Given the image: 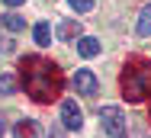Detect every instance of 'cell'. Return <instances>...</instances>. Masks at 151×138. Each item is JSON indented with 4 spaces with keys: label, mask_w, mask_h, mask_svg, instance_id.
<instances>
[{
    "label": "cell",
    "mask_w": 151,
    "mask_h": 138,
    "mask_svg": "<svg viewBox=\"0 0 151 138\" xmlns=\"http://www.w3.org/2000/svg\"><path fill=\"white\" fill-rule=\"evenodd\" d=\"M68 3H71V10H77V13H90L96 0H68Z\"/></svg>",
    "instance_id": "obj_13"
},
{
    "label": "cell",
    "mask_w": 151,
    "mask_h": 138,
    "mask_svg": "<svg viewBox=\"0 0 151 138\" xmlns=\"http://www.w3.org/2000/svg\"><path fill=\"white\" fill-rule=\"evenodd\" d=\"M135 32H138L142 39H145V35H151V3L145 6V10H142V13H138V23H135Z\"/></svg>",
    "instance_id": "obj_8"
},
{
    "label": "cell",
    "mask_w": 151,
    "mask_h": 138,
    "mask_svg": "<svg viewBox=\"0 0 151 138\" xmlns=\"http://www.w3.org/2000/svg\"><path fill=\"white\" fill-rule=\"evenodd\" d=\"M23 87L32 100L39 103H48L55 100L61 90V77H58V68L45 58L32 55V58H23Z\"/></svg>",
    "instance_id": "obj_1"
},
{
    "label": "cell",
    "mask_w": 151,
    "mask_h": 138,
    "mask_svg": "<svg viewBox=\"0 0 151 138\" xmlns=\"http://www.w3.org/2000/svg\"><path fill=\"white\" fill-rule=\"evenodd\" d=\"M122 93L132 103H142L145 96H151V61L125 68V74H122Z\"/></svg>",
    "instance_id": "obj_2"
},
{
    "label": "cell",
    "mask_w": 151,
    "mask_h": 138,
    "mask_svg": "<svg viewBox=\"0 0 151 138\" xmlns=\"http://www.w3.org/2000/svg\"><path fill=\"white\" fill-rule=\"evenodd\" d=\"M61 125H64L68 132H77V129L84 125V112H81V106H77L74 100H64V103H61Z\"/></svg>",
    "instance_id": "obj_4"
},
{
    "label": "cell",
    "mask_w": 151,
    "mask_h": 138,
    "mask_svg": "<svg viewBox=\"0 0 151 138\" xmlns=\"http://www.w3.org/2000/svg\"><path fill=\"white\" fill-rule=\"evenodd\" d=\"M32 39H35V45H48V42H52V29H48V23H39V26L32 29Z\"/></svg>",
    "instance_id": "obj_10"
},
{
    "label": "cell",
    "mask_w": 151,
    "mask_h": 138,
    "mask_svg": "<svg viewBox=\"0 0 151 138\" xmlns=\"http://www.w3.org/2000/svg\"><path fill=\"white\" fill-rule=\"evenodd\" d=\"M77 52H81L84 58H96L103 48H100V42H96L93 35H81V39H77Z\"/></svg>",
    "instance_id": "obj_6"
},
{
    "label": "cell",
    "mask_w": 151,
    "mask_h": 138,
    "mask_svg": "<svg viewBox=\"0 0 151 138\" xmlns=\"http://www.w3.org/2000/svg\"><path fill=\"white\" fill-rule=\"evenodd\" d=\"M0 93H3V96L16 93V77H13V74H0Z\"/></svg>",
    "instance_id": "obj_12"
},
{
    "label": "cell",
    "mask_w": 151,
    "mask_h": 138,
    "mask_svg": "<svg viewBox=\"0 0 151 138\" xmlns=\"http://www.w3.org/2000/svg\"><path fill=\"white\" fill-rule=\"evenodd\" d=\"M100 119H103V129L109 138H125V116H122L119 106H103Z\"/></svg>",
    "instance_id": "obj_3"
},
{
    "label": "cell",
    "mask_w": 151,
    "mask_h": 138,
    "mask_svg": "<svg viewBox=\"0 0 151 138\" xmlns=\"http://www.w3.org/2000/svg\"><path fill=\"white\" fill-rule=\"evenodd\" d=\"M0 138H3V122H0Z\"/></svg>",
    "instance_id": "obj_15"
},
{
    "label": "cell",
    "mask_w": 151,
    "mask_h": 138,
    "mask_svg": "<svg viewBox=\"0 0 151 138\" xmlns=\"http://www.w3.org/2000/svg\"><path fill=\"white\" fill-rule=\"evenodd\" d=\"M3 3H6V6H19L23 0H3Z\"/></svg>",
    "instance_id": "obj_14"
},
{
    "label": "cell",
    "mask_w": 151,
    "mask_h": 138,
    "mask_svg": "<svg viewBox=\"0 0 151 138\" xmlns=\"http://www.w3.org/2000/svg\"><path fill=\"white\" fill-rule=\"evenodd\" d=\"M77 32H81V23H74V19H71V23H61V26H58V39L68 42V39H74Z\"/></svg>",
    "instance_id": "obj_11"
},
{
    "label": "cell",
    "mask_w": 151,
    "mask_h": 138,
    "mask_svg": "<svg viewBox=\"0 0 151 138\" xmlns=\"http://www.w3.org/2000/svg\"><path fill=\"white\" fill-rule=\"evenodd\" d=\"M0 19H3V26L10 29V32H23V29H26V19H23L19 13H6V16H0Z\"/></svg>",
    "instance_id": "obj_9"
},
{
    "label": "cell",
    "mask_w": 151,
    "mask_h": 138,
    "mask_svg": "<svg viewBox=\"0 0 151 138\" xmlns=\"http://www.w3.org/2000/svg\"><path fill=\"white\" fill-rule=\"evenodd\" d=\"M13 135H16V138H39V129H35L32 119H23V122H16Z\"/></svg>",
    "instance_id": "obj_7"
},
{
    "label": "cell",
    "mask_w": 151,
    "mask_h": 138,
    "mask_svg": "<svg viewBox=\"0 0 151 138\" xmlns=\"http://www.w3.org/2000/svg\"><path fill=\"white\" fill-rule=\"evenodd\" d=\"M96 77H93V71H87V68H81L77 74H74V90L77 93H84V96H93L96 93Z\"/></svg>",
    "instance_id": "obj_5"
}]
</instances>
